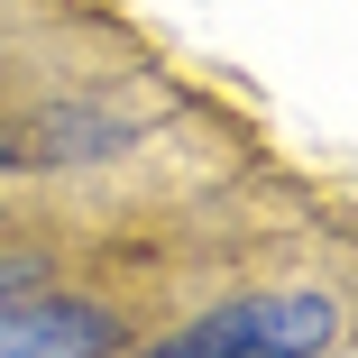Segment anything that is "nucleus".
Wrapping results in <instances>:
<instances>
[{
    "label": "nucleus",
    "mask_w": 358,
    "mask_h": 358,
    "mask_svg": "<svg viewBox=\"0 0 358 358\" xmlns=\"http://www.w3.org/2000/svg\"><path fill=\"white\" fill-rule=\"evenodd\" d=\"M64 349H120V322L83 313L74 294H0V358H64Z\"/></svg>",
    "instance_id": "nucleus-2"
},
{
    "label": "nucleus",
    "mask_w": 358,
    "mask_h": 358,
    "mask_svg": "<svg viewBox=\"0 0 358 358\" xmlns=\"http://www.w3.org/2000/svg\"><path fill=\"white\" fill-rule=\"evenodd\" d=\"M340 313L331 294H239L221 313H202L193 331L166 340V358H294V349H331Z\"/></svg>",
    "instance_id": "nucleus-1"
},
{
    "label": "nucleus",
    "mask_w": 358,
    "mask_h": 358,
    "mask_svg": "<svg viewBox=\"0 0 358 358\" xmlns=\"http://www.w3.org/2000/svg\"><path fill=\"white\" fill-rule=\"evenodd\" d=\"M28 285H37V266H28V257H0V294H28Z\"/></svg>",
    "instance_id": "nucleus-3"
}]
</instances>
